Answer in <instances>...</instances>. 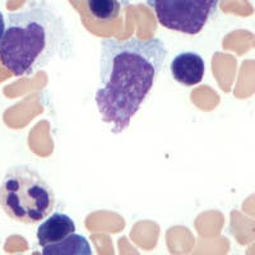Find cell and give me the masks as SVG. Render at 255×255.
<instances>
[{"label":"cell","instance_id":"1","mask_svg":"<svg viewBox=\"0 0 255 255\" xmlns=\"http://www.w3.org/2000/svg\"><path fill=\"white\" fill-rule=\"evenodd\" d=\"M167 49L158 37L101 41L100 82L95 101L101 120L119 134L151 93L167 58Z\"/></svg>","mask_w":255,"mask_h":255},{"label":"cell","instance_id":"2","mask_svg":"<svg viewBox=\"0 0 255 255\" xmlns=\"http://www.w3.org/2000/svg\"><path fill=\"white\" fill-rule=\"evenodd\" d=\"M70 37L63 17L44 0H32L8 17L0 42V61L15 77L33 76L67 55Z\"/></svg>","mask_w":255,"mask_h":255},{"label":"cell","instance_id":"3","mask_svg":"<svg viewBox=\"0 0 255 255\" xmlns=\"http://www.w3.org/2000/svg\"><path fill=\"white\" fill-rule=\"evenodd\" d=\"M55 193L46 180L29 166H14L0 184V207L10 220L35 225L51 215Z\"/></svg>","mask_w":255,"mask_h":255},{"label":"cell","instance_id":"4","mask_svg":"<svg viewBox=\"0 0 255 255\" xmlns=\"http://www.w3.org/2000/svg\"><path fill=\"white\" fill-rule=\"evenodd\" d=\"M220 0H147L159 24L186 35H198L216 15Z\"/></svg>","mask_w":255,"mask_h":255},{"label":"cell","instance_id":"5","mask_svg":"<svg viewBox=\"0 0 255 255\" xmlns=\"http://www.w3.org/2000/svg\"><path fill=\"white\" fill-rule=\"evenodd\" d=\"M170 70L175 81L191 87L202 82L206 73V64L197 52H181L171 61Z\"/></svg>","mask_w":255,"mask_h":255},{"label":"cell","instance_id":"6","mask_svg":"<svg viewBox=\"0 0 255 255\" xmlns=\"http://www.w3.org/2000/svg\"><path fill=\"white\" fill-rule=\"evenodd\" d=\"M76 232V223L69 216L56 212L41 223L37 229V241L40 247H46L63 240Z\"/></svg>","mask_w":255,"mask_h":255},{"label":"cell","instance_id":"7","mask_svg":"<svg viewBox=\"0 0 255 255\" xmlns=\"http://www.w3.org/2000/svg\"><path fill=\"white\" fill-rule=\"evenodd\" d=\"M44 255H92V249L84 236L73 232L63 240L42 247Z\"/></svg>","mask_w":255,"mask_h":255},{"label":"cell","instance_id":"8","mask_svg":"<svg viewBox=\"0 0 255 255\" xmlns=\"http://www.w3.org/2000/svg\"><path fill=\"white\" fill-rule=\"evenodd\" d=\"M88 12L95 19L109 22L119 17V0H86Z\"/></svg>","mask_w":255,"mask_h":255},{"label":"cell","instance_id":"9","mask_svg":"<svg viewBox=\"0 0 255 255\" xmlns=\"http://www.w3.org/2000/svg\"><path fill=\"white\" fill-rule=\"evenodd\" d=\"M4 31H5V19H4V14L0 12V42L4 36Z\"/></svg>","mask_w":255,"mask_h":255}]
</instances>
